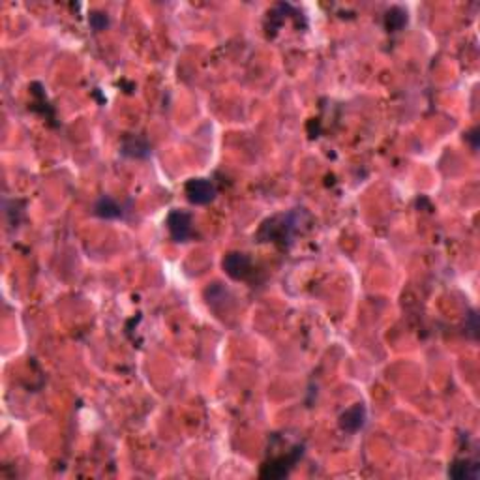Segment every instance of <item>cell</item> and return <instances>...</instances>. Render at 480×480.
<instances>
[{
  "label": "cell",
  "instance_id": "11",
  "mask_svg": "<svg viewBox=\"0 0 480 480\" xmlns=\"http://www.w3.org/2000/svg\"><path fill=\"white\" fill-rule=\"evenodd\" d=\"M89 23H91V26L96 33H102V30H105L109 26V17L104 12H92L91 17H89Z\"/></svg>",
  "mask_w": 480,
  "mask_h": 480
},
{
  "label": "cell",
  "instance_id": "4",
  "mask_svg": "<svg viewBox=\"0 0 480 480\" xmlns=\"http://www.w3.org/2000/svg\"><path fill=\"white\" fill-rule=\"evenodd\" d=\"M167 229L175 242H186L192 237V214L184 210H171L167 216Z\"/></svg>",
  "mask_w": 480,
  "mask_h": 480
},
{
  "label": "cell",
  "instance_id": "6",
  "mask_svg": "<svg viewBox=\"0 0 480 480\" xmlns=\"http://www.w3.org/2000/svg\"><path fill=\"white\" fill-rule=\"evenodd\" d=\"M338 424L347 434H357L366 424V407H364L362 403H355L353 407L345 409L344 413L340 415Z\"/></svg>",
  "mask_w": 480,
  "mask_h": 480
},
{
  "label": "cell",
  "instance_id": "5",
  "mask_svg": "<svg viewBox=\"0 0 480 480\" xmlns=\"http://www.w3.org/2000/svg\"><path fill=\"white\" fill-rule=\"evenodd\" d=\"M221 265H223L225 274L233 279H246L250 276V273H252V259L248 257L246 253H228L223 257V261H221Z\"/></svg>",
  "mask_w": 480,
  "mask_h": 480
},
{
  "label": "cell",
  "instance_id": "8",
  "mask_svg": "<svg viewBox=\"0 0 480 480\" xmlns=\"http://www.w3.org/2000/svg\"><path fill=\"white\" fill-rule=\"evenodd\" d=\"M94 214L98 218H104V220H115V218L122 216V207L109 195H102L94 205Z\"/></svg>",
  "mask_w": 480,
  "mask_h": 480
},
{
  "label": "cell",
  "instance_id": "7",
  "mask_svg": "<svg viewBox=\"0 0 480 480\" xmlns=\"http://www.w3.org/2000/svg\"><path fill=\"white\" fill-rule=\"evenodd\" d=\"M448 477L458 480H477L480 477V465L473 460H454L448 468Z\"/></svg>",
  "mask_w": 480,
  "mask_h": 480
},
{
  "label": "cell",
  "instance_id": "10",
  "mask_svg": "<svg viewBox=\"0 0 480 480\" xmlns=\"http://www.w3.org/2000/svg\"><path fill=\"white\" fill-rule=\"evenodd\" d=\"M409 15L407 12L400 6H392L385 15V26L389 33H400L403 26L407 25Z\"/></svg>",
  "mask_w": 480,
  "mask_h": 480
},
{
  "label": "cell",
  "instance_id": "3",
  "mask_svg": "<svg viewBox=\"0 0 480 480\" xmlns=\"http://www.w3.org/2000/svg\"><path fill=\"white\" fill-rule=\"evenodd\" d=\"M184 194L194 205H208L216 199V186L208 178H192L186 182Z\"/></svg>",
  "mask_w": 480,
  "mask_h": 480
},
{
  "label": "cell",
  "instance_id": "9",
  "mask_svg": "<svg viewBox=\"0 0 480 480\" xmlns=\"http://www.w3.org/2000/svg\"><path fill=\"white\" fill-rule=\"evenodd\" d=\"M122 154L130 158H147L150 154V145L141 136H128L122 143Z\"/></svg>",
  "mask_w": 480,
  "mask_h": 480
},
{
  "label": "cell",
  "instance_id": "1",
  "mask_svg": "<svg viewBox=\"0 0 480 480\" xmlns=\"http://www.w3.org/2000/svg\"><path fill=\"white\" fill-rule=\"evenodd\" d=\"M302 223V212L295 210L289 214L274 216L270 220H266L261 225L257 239L261 242H274V244H286L291 242L293 234L299 231V225Z\"/></svg>",
  "mask_w": 480,
  "mask_h": 480
},
{
  "label": "cell",
  "instance_id": "2",
  "mask_svg": "<svg viewBox=\"0 0 480 480\" xmlns=\"http://www.w3.org/2000/svg\"><path fill=\"white\" fill-rule=\"evenodd\" d=\"M304 454V445H295V447L286 452V454L273 458L270 461H266L263 469H261V479H284L291 473L293 468L299 463V460Z\"/></svg>",
  "mask_w": 480,
  "mask_h": 480
},
{
  "label": "cell",
  "instance_id": "12",
  "mask_svg": "<svg viewBox=\"0 0 480 480\" xmlns=\"http://www.w3.org/2000/svg\"><path fill=\"white\" fill-rule=\"evenodd\" d=\"M477 133H479V130L474 128V130H471L468 136H465V139H469V141L473 143V149H477V147H479V143H477Z\"/></svg>",
  "mask_w": 480,
  "mask_h": 480
}]
</instances>
